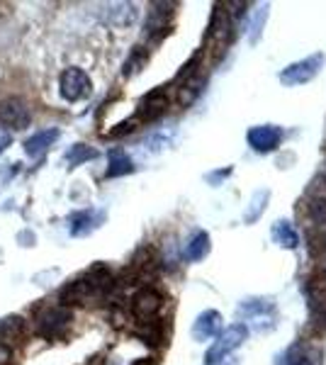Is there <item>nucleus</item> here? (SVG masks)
<instances>
[{"instance_id":"1","label":"nucleus","mask_w":326,"mask_h":365,"mask_svg":"<svg viewBox=\"0 0 326 365\" xmlns=\"http://www.w3.org/2000/svg\"><path fill=\"white\" fill-rule=\"evenodd\" d=\"M248 336V327L246 324H231V327L222 329L217 334V341L210 351H207V365H222L229 358L231 351H236Z\"/></svg>"},{"instance_id":"19","label":"nucleus","mask_w":326,"mask_h":365,"mask_svg":"<svg viewBox=\"0 0 326 365\" xmlns=\"http://www.w3.org/2000/svg\"><path fill=\"white\" fill-rule=\"evenodd\" d=\"M268 200H270V190H256L251 197V202H248V210L244 212V222L246 225H253L256 220H260V215L265 212V207H268Z\"/></svg>"},{"instance_id":"10","label":"nucleus","mask_w":326,"mask_h":365,"mask_svg":"<svg viewBox=\"0 0 326 365\" xmlns=\"http://www.w3.org/2000/svg\"><path fill=\"white\" fill-rule=\"evenodd\" d=\"M168 108V96H165L163 88H156L149 96H144V100L139 103V113H136V122H153L156 117H161Z\"/></svg>"},{"instance_id":"13","label":"nucleus","mask_w":326,"mask_h":365,"mask_svg":"<svg viewBox=\"0 0 326 365\" xmlns=\"http://www.w3.org/2000/svg\"><path fill=\"white\" fill-rule=\"evenodd\" d=\"M58 129L56 127H51V129H41V132L37 134H32L27 141H25V154L27 156H32V158H39L41 154H44L46 149H49L51 144L58 139Z\"/></svg>"},{"instance_id":"7","label":"nucleus","mask_w":326,"mask_h":365,"mask_svg":"<svg viewBox=\"0 0 326 365\" xmlns=\"http://www.w3.org/2000/svg\"><path fill=\"white\" fill-rule=\"evenodd\" d=\"M71 319H73V314H71V309L66 307H49V309H44L41 314L37 317V329H39V334L41 336H58V334L63 331V329L68 327Z\"/></svg>"},{"instance_id":"8","label":"nucleus","mask_w":326,"mask_h":365,"mask_svg":"<svg viewBox=\"0 0 326 365\" xmlns=\"http://www.w3.org/2000/svg\"><path fill=\"white\" fill-rule=\"evenodd\" d=\"M161 307H163V295L153 290V287H144V290L136 292L132 299V312L136 319H141V322H151L153 317L161 312Z\"/></svg>"},{"instance_id":"15","label":"nucleus","mask_w":326,"mask_h":365,"mask_svg":"<svg viewBox=\"0 0 326 365\" xmlns=\"http://www.w3.org/2000/svg\"><path fill=\"white\" fill-rule=\"evenodd\" d=\"M270 237L277 246H282V249H297V244H300L297 232H295V227L290 225L287 220H277L270 229Z\"/></svg>"},{"instance_id":"14","label":"nucleus","mask_w":326,"mask_h":365,"mask_svg":"<svg viewBox=\"0 0 326 365\" xmlns=\"http://www.w3.org/2000/svg\"><path fill=\"white\" fill-rule=\"evenodd\" d=\"M168 8H173V5H170V3H156V5H151L149 22H146V32L153 34V37H156V32L163 34L165 29L170 27V15H173V10H168Z\"/></svg>"},{"instance_id":"22","label":"nucleus","mask_w":326,"mask_h":365,"mask_svg":"<svg viewBox=\"0 0 326 365\" xmlns=\"http://www.w3.org/2000/svg\"><path fill=\"white\" fill-rule=\"evenodd\" d=\"M17 334H22V319L10 317V319L0 322V341H5L8 336H17Z\"/></svg>"},{"instance_id":"25","label":"nucleus","mask_w":326,"mask_h":365,"mask_svg":"<svg viewBox=\"0 0 326 365\" xmlns=\"http://www.w3.org/2000/svg\"><path fill=\"white\" fill-rule=\"evenodd\" d=\"M134 125H136V117L122 122V125H117V129H112V132H110V137H122V134H129L134 129Z\"/></svg>"},{"instance_id":"16","label":"nucleus","mask_w":326,"mask_h":365,"mask_svg":"<svg viewBox=\"0 0 326 365\" xmlns=\"http://www.w3.org/2000/svg\"><path fill=\"white\" fill-rule=\"evenodd\" d=\"M100 220H103V215H98L96 210L78 212V215L71 217V234H73V237H86V234H91L96 227H100L98 225Z\"/></svg>"},{"instance_id":"20","label":"nucleus","mask_w":326,"mask_h":365,"mask_svg":"<svg viewBox=\"0 0 326 365\" xmlns=\"http://www.w3.org/2000/svg\"><path fill=\"white\" fill-rule=\"evenodd\" d=\"M134 170V161L129 158L124 151H112L110 154V166L105 170L108 178H120V175H127Z\"/></svg>"},{"instance_id":"29","label":"nucleus","mask_w":326,"mask_h":365,"mask_svg":"<svg viewBox=\"0 0 326 365\" xmlns=\"http://www.w3.org/2000/svg\"><path fill=\"white\" fill-rule=\"evenodd\" d=\"M222 365H236V363H227V361H224V363H222Z\"/></svg>"},{"instance_id":"24","label":"nucleus","mask_w":326,"mask_h":365,"mask_svg":"<svg viewBox=\"0 0 326 365\" xmlns=\"http://www.w3.org/2000/svg\"><path fill=\"white\" fill-rule=\"evenodd\" d=\"M265 17H268V5H263V8H260L258 13H256V17H253V22H251V34H248V39H251V42H258V34L263 32Z\"/></svg>"},{"instance_id":"28","label":"nucleus","mask_w":326,"mask_h":365,"mask_svg":"<svg viewBox=\"0 0 326 365\" xmlns=\"http://www.w3.org/2000/svg\"><path fill=\"white\" fill-rule=\"evenodd\" d=\"M132 365H156V358H141V361H134Z\"/></svg>"},{"instance_id":"21","label":"nucleus","mask_w":326,"mask_h":365,"mask_svg":"<svg viewBox=\"0 0 326 365\" xmlns=\"http://www.w3.org/2000/svg\"><path fill=\"white\" fill-rule=\"evenodd\" d=\"M93 158H98V151L88 144H73L66 154V161L71 163V166H81V163L93 161Z\"/></svg>"},{"instance_id":"12","label":"nucleus","mask_w":326,"mask_h":365,"mask_svg":"<svg viewBox=\"0 0 326 365\" xmlns=\"http://www.w3.org/2000/svg\"><path fill=\"white\" fill-rule=\"evenodd\" d=\"M277 365H322L319 351L307 344H295L285 356L277 358Z\"/></svg>"},{"instance_id":"4","label":"nucleus","mask_w":326,"mask_h":365,"mask_svg":"<svg viewBox=\"0 0 326 365\" xmlns=\"http://www.w3.org/2000/svg\"><path fill=\"white\" fill-rule=\"evenodd\" d=\"M324 66V54H312L302 61L290 63L287 68L280 71V83L285 86H302V83H310L314 76L322 71Z\"/></svg>"},{"instance_id":"2","label":"nucleus","mask_w":326,"mask_h":365,"mask_svg":"<svg viewBox=\"0 0 326 365\" xmlns=\"http://www.w3.org/2000/svg\"><path fill=\"white\" fill-rule=\"evenodd\" d=\"M207 49L215 51V58L224 56L227 46L231 42V20H229V13H227V5H215V13H212V20H210V27H207Z\"/></svg>"},{"instance_id":"11","label":"nucleus","mask_w":326,"mask_h":365,"mask_svg":"<svg viewBox=\"0 0 326 365\" xmlns=\"http://www.w3.org/2000/svg\"><path fill=\"white\" fill-rule=\"evenodd\" d=\"M222 314L215 309H207L195 319L193 324V339L195 341H207V339H217V334L222 331Z\"/></svg>"},{"instance_id":"6","label":"nucleus","mask_w":326,"mask_h":365,"mask_svg":"<svg viewBox=\"0 0 326 365\" xmlns=\"http://www.w3.org/2000/svg\"><path fill=\"white\" fill-rule=\"evenodd\" d=\"M32 122L27 103L22 98H5L0 100V125L10 129H25Z\"/></svg>"},{"instance_id":"9","label":"nucleus","mask_w":326,"mask_h":365,"mask_svg":"<svg viewBox=\"0 0 326 365\" xmlns=\"http://www.w3.org/2000/svg\"><path fill=\"white\" fill-rule=\"evenodd\" d=\"M282 139V129L275 125H258L253 129H248V144L253 146L260 154H268L275 149Z\"/></svg>"},{"instance_id":"27","label":"nucleus","mask_w":326,"mask_h":365,"mask_svg":"<svg viewBox=\"0 0 326 365\" xmlns=\"http://www.w3.org/2000/svg\"><path fill=\"white\" fill-rule=\"evenodd\" d=\"M10 141H13V137H10V132H5V129H0V154H3V151L8 149Z\"/></svg>"},{"instance_id":"5","label":"nucleus","mask_w":326,"mask_h":365,"mask_svg":"<svg viewBox=\"0 0 326 365\" xmlns=\"http://www.w3.org/2000/svg\"><path fill=\"white\" fill-rule=\"evenodd\" d=\"M58 91H61L63 100H68V103H78V100H86L88 96H91L93 83H91V78H88L86 71L71 66L61 73Z\"/></svg>"},{"instance_id":"17","label":"nucleus","mask_w":326,"mask_h":365,"mask_svg":"<svg viewBox=\"0 0 326 365\" xmlns=\"http://www.w3.org/2000/svg\"><path fill=\"white\" fill-rule=\"evenodd\" d=\"M207 253H210V234L207 232H195L185 244V249H183L185 261H203Z\"/></svg>"},{"instance_id":"23","label":"nucleus","mask_w":326,"mask_h":365,"mask_svg":"<svg viewBox=\"0 0 326 365\" xmlns=\"http://www.w3.org/2000/svg\"><path fill=\"white\" fill-rule=\"evenodd\" d=\"M146 63V51L144 49H134L132 51V56L127 58V63H124V76H132L136 73L141 66Z\"/></svg>"},{"instance_id":"3","label":"nucleus","mask_w":326,"mask_h":365,"mask_svg":"<svg viewBox=\"0 0 326 365\" xmlns=\"http://www.w3.org/2000/svg\"><path fill=\"white\" fill-rule=\"evenodd\" d=\"M236 312L244 322H251L258 331H270L275 327V307L270 297H248Z\"/></svg>"},{"instance_id":"18","label":"nucleus","mask_w":326,"mask_h":365,"mask_svg":"<svg viewBox=\"0 0 326 365\" xmlns=\"http://www.w3.org/2000/svg\"><path fill=\"white\" fill-rule=\"evenodd\" d=\"M310 297L319 307L322 319H326V273L324 270H319V273H314L310 278Z\"/></svg>"},{"instance_id":"26","label":"nucleus","mask_w":326,"mask_h":365,"mask_svg":"<svg viewBox=\"0 0 326 365\" xmlns=\"http://www.w3.org/2000/svg\"><path fill=\"white\" fill-rule=\"evenodd\" d=\"M13 363V349L8 344H0V365H10Z\"/></svg>"}]
</instances>
